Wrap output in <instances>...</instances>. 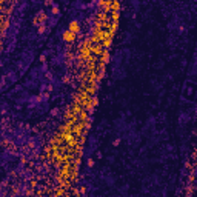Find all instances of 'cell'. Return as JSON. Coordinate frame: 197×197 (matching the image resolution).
<instances>
[{"instance_id":"3","label":"cell","mask_w":197,"mask_h":197,"mask_svg":"<svg viewBox=\"0 0 197 197\" xmlns=\"http://www.w3.org/2000/svg\"><path fill=\"white\" fill-rule=\"evenodd\" d=\"M88 166H89V168L94 166V160H93V159H88Z\"/></svg>"},{"instance_id":"2","label":"cell","mask_w":197,"mask_h":197,"mask_svg":"<svg viewBox=\"0 0 197 197\" xmlns=\"http://www.w3.org/2000/svg\"><path fill=\"white\" fill-rule=\"evenodd\" d=\"M51 114H52V115H59V108H54V109H51Z\"/></svg>"},{"instance_id":"1","label":"cell","mask_w":197,"mask_h":197,"mask_svg":"<svg viewBox=\"0 0 197 197\" xmlns=\"http://www.w3.org/2000/svg\"><path fill=\"white\" fill-rule=\"evenodd\" d=\"M45 17H46V15H45V14H39V19H42V20H43V19H45ZM34 23H37V26H39V20H37V19H35V20H34Z\"/></svg>"}]
</instances>
